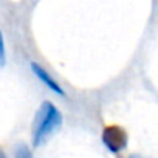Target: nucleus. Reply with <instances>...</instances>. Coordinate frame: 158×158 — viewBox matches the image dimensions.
<instances>
[{
    "instance_id": "nucleus-1",
    "label": "nucleus",
    "mask_w": 158,
    "mask_h": 158,
    "mask_svg": "<svg viewBox=\"0 0 158 158\" xmlns=\"http://www.w3.org/2000/svg\"><path fill=\"white\" fill-rule=\"evenodd\" d=\"M62 124V115L57 110V107L45 101L40 104L39 110L36 112L34 121H33V146L39 147L42 146Z\"/></svg>"
},
{
    "instance_id": "nucleus-2",
    "label": "nucleus",
    "mask_w": 158,
    "mask_h": 158,
    "mask_svg": "<svg viewBox=\"0 0 158 158\" xmlns=\"http://www.w3.org/2000/svg\"><path fill=\"white\" fill-rule=\"evenodd\" d=\"M102 144L106 146V149L112 153H119L123 152L127 144H129V136H127V132L119 127V126H107L104 130H102Z\"/></svg>"
},
{
    "instance_id": "nucleus-3",
    "label": "nucleus",
    "mask_w": 158,
    "mask_h": 158,
    "mask_svg": "<svg viewBox=\"0 0 158 158\" xmlns=\"http://www.w3.org/2000/svg\"><path fill=\"white\" fill-rule=\"evenodd\" d=\"M31 70H33V73L36 74V77L39 79V81H40L42 84H45L50 90H53L56 95H60V96L65 95V92H64V89L60 87V84L56 81V79H54L42 65H39L37 62H31Z\"/></svg>"
},
{
    "instance_id": "nucleus-4",
    "label": "nucleus",
    "mask_w": 158,
    "mask_h": 158,
    "mask_svg": "<svg viewBox=\"0 0 158 158\" xmlns=\"http://www.w3.org/2000/svg\"><path fill=\"white\" fill-rule=\"evenodd\" d=\"M14 158H34V156L27 144H17L14 149Z\"/></svg>"
},
{
    "instance_id": "nucleus-5",
    "label": "nucleus",
    "mask_w": 158,
    "mask_h": 158,
    "mask_svg": "<svg viewBox=\"0 0 158 158\" xmlns=\"http://www.w3.org/2000/svg\"><path fill=\"white\" fill-rule=\"evenodd\" d=\"M6 62V53H5V42H3V34L0 31V68Z\"/></svg>"
},
{
    "instance_id": "nucleus-6",
    "label": "nucleus",
    "mask_w": 158,
    "mask_h": 158,
    "mask_svg": "<svg viewBox=\"0 0 158 158\" xmlns=\"http://www.w3.org/2000/svg\"><path fill=\"white\" fill-rule=\"evenodd\" d=\"M0 158H6V155H5V152L0 149Z\"/></svg>"
},
{
    "instance_id": "nucleus-7",
    "label": "nucleus",
    "mask_w": 158,
    "mask_h": 158,
    "mask_svg": "<svg viewBox=\"0 0 158 158\" xmlns=\"http://www.w3.org/2000/svg\"><path fill=\"white\" fill-rule=\"evenodd\" d=\"M129 158H144V156H141V155H136V153H135V155H130Z\"/></svg>"
}]
</instances>
